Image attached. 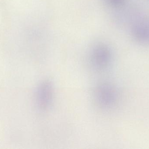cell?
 Masks as SVG:
<instances>
[{
    "mask_svg": "<svg viewBox=\"0 0 149 149\" xmlns=\"http://www.w3.org/2000/svg\"><path fill=\"white\" fill-rule=\"evenodd\" d=\"M113 6L115 7H121L124 5L126 0H109Z\"/></svg>",
    "mask_w": 149,
    "mask_h": 149,
    "instance_id": "5",
    "label": "cell"
},
{
    "mask_svg": "<svg viewBox=\"0 0 149 149\" xmlns=\"http://www.w3.org/2000/svg\"><path fill=\"white\" fill-rule=\"evenodd\" d=\"M111 61L110 51L105 47H99L95 49L91 57V63L93 67L99 71L107 68Z\"/></svg>",
    "mask_w": 149,
    "mask_h": 149,
    "instance_id": "3",
    "label": "cell"
},
{
    "mask_svg": "<svg viewBox=\"0 0 149 149\" xmlns=\"http://www.w3.org/2000/svg\"><path fill=\"white\" fill-rule=\"evenodd\" d=\"M53 96V87L49 81L43 82L38 89L37 101L41 109L45 110L50 105Z\"/></svg>",
    "mask_w": 149,
    "mask_h": 149,
    "instance_id": "4",
    "label": "cell"
},
{
    "mask_svg": "<svg viewBox=\"0 0 149 149\" xmlns=\"http://www.w3.org/2000/svg\"><path fill=\"white\" fill-rule=\"evenodd\" d=\"M129 24L133 38L143 45H149V18L136 13Z\"/></svg>",
    "mask_w": 149,
    "mask_h": 149,
    "instance_id": "1",
    "label": "cell"
},
{
    "mask_svg": "<svg viewBox=\"0 0 149 149\" xmlns=\"http://www.w3.org/2000/svg\"><path fill=\"white\" fill-rule=\"evenodd\" d=\"M95 97L99 106L103 108L111 107L115 103L117 95L113 87L107 84H103L97 87Z\"/></svg>",
    "mask_w": 149,
    "mask_h": 149,
    "instance_id": "2",
    "label": "cell"
}]
</instances>
